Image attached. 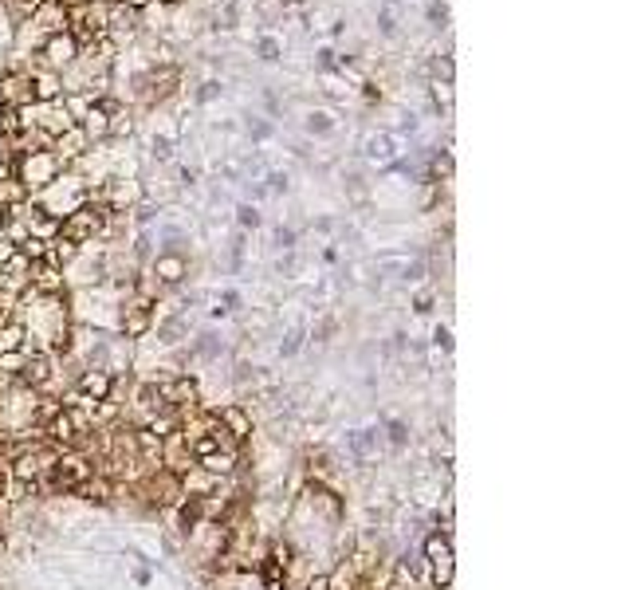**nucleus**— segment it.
<instances>
[{
	"label": "nucleus",
	"instance_id": "nucleus-1",
	"mask_svg": "<svg viewBox=\"0 0 629 590\" xmlns=\"http://www.w3.org/2000/svg\"><path fill=\"white\" fill-rule=\"evenodd\" d=\"M425 555H429L437 590H449V582H452V543H449V535H429V539H425Z\"/></svg>",
	"mask_w": 629,
	"mask_h": 590
},
{
	"label": "nucleus",
	"instance_id": "nucleus-2",
	"mask_svg": "<svg viewBox=\"0 0 629 590\" xmlns=\"http://www.w3.org/2000/svg\"><path fill=\"white\" fill-rule=\"evenodd\" d=\"M51 378H55V362H51V354H43V350H36V354H24L20 370H16V386L40 390V386H48Z\"/></svg>",
	"mask_w": 629,
	"mask_h": 590
},
{
	"label": "nucleus",
	"instance_id": "nucleus-3",
	"mask_svg": "<svg viewBox=\"0 0 629 590\" xmlns=\"http://www.w3.org/2000/svg\"><path fill=\"white\" fill-rule=\"evenodd\" d=\"M212 421H217L220 429L229 433L232 445H244L252 437V417L240 405H224V410H212Z\"/></svg>",
	"mask_w": 629,
	"mask_h": 590
},
{
	"label": "nucleus",
	"instance_id": "nucleus-4",
	"mask_svg": "<svg viewBox=\"0 0 629 590\" xmlns=\"http://www.w3.org/2000/svg\"><path fill=\"white\" fill-rule=\"evenodd\" d=\"M102 224V217L95 209H79L75 217L63 224V232H60V241H67V244H79V241H87V236H95V229Z\"/></svg>",
	"mask_w": 629,
	"mask_h": 590
},
{
	"label": "nucleus",
	"instance_id": "nucleus-5",
	"mask_svg": "<svg viewBox=\"0 0 629 590\" xmlns=\"http://www.w3.org/2000/svg\"><path fill=\"white\" fill-rule=\"evenodd\" d=\"M71 496H79V500H90V504H110V496H119V484H110L107 476L90 472V476H87V481H83L75 492H71Z\"/></svg>",
	"mask_w": 629,
	"mask_h": 590
},
{
	"label": "nucleus",
	"instance_id": "nucleus-6",
	"mask_svg": "<svg viewBox=\"0 0 629 590\" xmlns=\"http://www.w3.org/2000/svg\"><path fill=\"white\" fill-rule=\"evenodd\" d=\"M150 323H154L150 307H146V303H134V307L122 315V335H126V339H142V335L150 330Z\"/></svg>",
	"mask_w": 629,
	"mask_h": 590
},
{
	"label": "nucleus",
	"instance_id": "nucleus-7",
	"mask_svg": "<svg viewBox=\"0 0 629 590\" xmlns=\"http://www.w3.org/2000/svg\"><path fill=\"white\" fill-rule=\"evenodd\" d=\"M24 350V327L20 323H4L0 327V358L4 354H20Z\"/></svg>",
	"mask_w": 629,
	"mask_h": 590
},
{
	"label": "nucleus",
	"instance_id": "nucleus-8",
	"mask_svg": "<svg viewBox=\"0 0 629 590\" xmlns=\"http://www.w3.org/2000/svg\"><path fill=\"white\" fill-rule=\"evenodd\" d=\"M390 437H393V441H398V445H401V441H405V429H401L398 421H393V425H390Z\"/></svg>",
	"mask_w": 629,
	"mask_h": 590
},
{
	"label": "nucleus",
	"instance_id": "nucleus-9",
	"mask_svg": "<svg viewBox=\"0 0 629 590\" xmlns=\"http://www.w3.org/2000/svg\"><path fill=\"white\" fill-rule=\"evenodd\" d=\"M307 590H327V575H319V579H311Z\"/></svg>",
	"mask_w": 629,
	"mask_h": 590
},
{
	"label": "nucleus",
	"instance_id": "nucleus-10",
	"mask_svg": "<svg viewBox=\"0 0 629 590\" xmlns=\"http://www.w3.org/2000/svg\"><path fill=\"white\" fill-rule=\"evenodd\" d=\"M4 492H8V472L0 469V500H4Z\"/></svg>",
	"mask_w": 629,
	"mask_h": 590
}]
</instances>
